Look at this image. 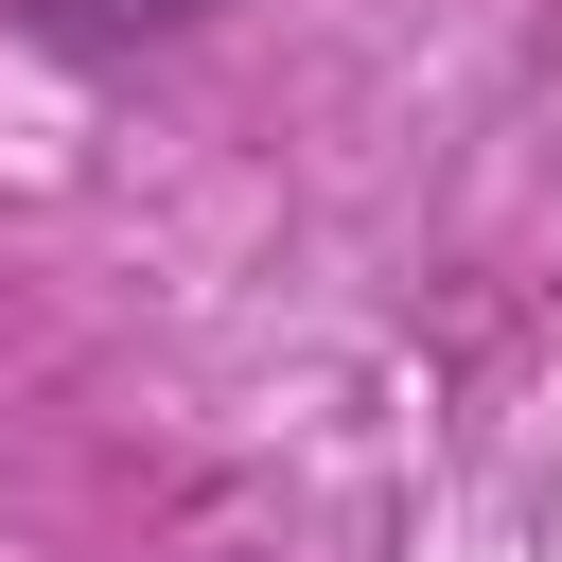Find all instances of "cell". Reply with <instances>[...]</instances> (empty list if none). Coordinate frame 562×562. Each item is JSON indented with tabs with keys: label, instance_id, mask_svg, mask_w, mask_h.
Segmentation results:
<instances>
[{
	"label": "cell",
	"instance_id": "6da1fadb",
	"mask_svg": "<svg viewBox=\"0 0 562 562\" xmlns=\"http://www.w3.org/2000/svg\"><path fill=\"white\" fill-rule=\"evenodd\" d=\"M88 18H193V0H88Z\"/></svg>",
	"mask_w": 562,
	"mask_h": 562
}]
</instances>
